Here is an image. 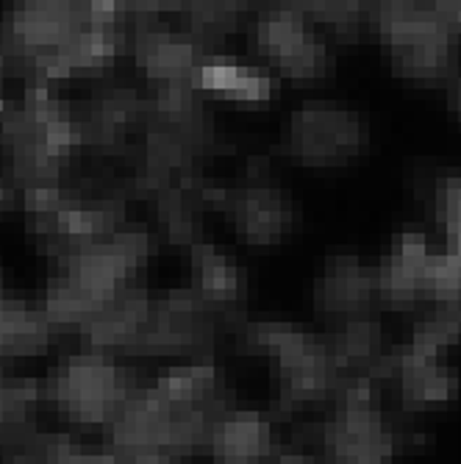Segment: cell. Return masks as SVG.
<instances>
[{
	"mask_svg": "<svg viewBox=\"0 0 461 464\" xmlns=\"http://www.w3.org/2000/svg\"><path fill=\"white\" fill-rule=\"evenodd\" d=\"M131 395L129 372L103 351L67 356L51 378L56 409L78 426H109Z\"/></svg>",
	"mask_w": 461,
	"mask_h": 464,
	"instance_id": "6da1fadb",
	"label": "cell"
},
{
	"mask_svg": "<svg viewBox=\"0 0 461 464\" xmlns=\"http://www.w3.org/2000/svg\"><path fill=\"white\" fill-rule=\"evenodd\" d=\"M379 23L389 39L392 62L400 75L431 81L453 70V39L437 12L403 6L395 12H381Z\"/></svg>",
	"mask_w": 461,
	"mask_h": 464,
	"instance_id": "7a4b0ae2",
	"label": "cell"
},
{
	"mask_svg": "<svg viewBox=\"0 0 461 464\" xmlns=\"http://www.w3.org/2000/svg\"><path fill=\"white\" fill-rule=\"evenodd\" d=\"M364 125L337 103H306L286 131L289 153L306 164H340L364 145Z\"/></svg>",
	"mask_w": 461,
	"mask_h": 464,
	"instance_id": "3957f363",
	"label": "cell"
},
{
	"mask_svg": "<svg viewBox=\"0 0 461 464\" xmlns=\"http://www.w3.org/2000/svg\"><path fill=\"white\" fill-rule=\"evenodd\" d=\"M206 445L215 464H264L273 450V426L259 411H223L208 429Z\"/></svg>",
	"mask_w": 461,
	"mask_h": 464,
	"instance_id": "277c9868",
	"label": "cell"
},
{
	"mask_svg": "<svg viewBox=\"0 0 461 464\" xmlns=\"http://www.w3.org/2000/svg\"><path fill=\"white\" fill-rule=\"evenodd\" d=\"M137 56L142 70L161 83H189V75L195 72L200 56L195 51V42L170 34V31H148L137 42Z\"/></svg>",
	"mask_w": 461,
	"mask_h": 464,
	"instance_id": "5b68a950",
	"label": "cell"
},
{
	"mask_svg": "<svg viewBox=\"0 0 461 464\" xmlns=\"http://www.w3.org/2000/svg\"><path fill=\"white\" fill-rule=\"evenodd\" d=\"M192 292L206 306H228L242 295L236 262L212 245L192 247Z\"/></svg>",
	"mask_w": 461,
	"mask_h": 464,
	"instance_id": "8992f818",
	"label": "cell"
},
{
	"mask_svg": "<svg viewBox=\"0 0 461 464\" xmlns=\"http://www.w3.org/2000/svg\"><path fill=\"white\" fill-rule=\"evenodd\" d=\"M375 289H379V284L356 259H333L317 286V298L325 312L345 314L364 309Z\"/></svg>",
	"mask_w": 461,
	"mask_h": 464,
	"instance_id": "52a82bcc",
	"label": "cell"
},
{
	"mask_svg": "<svg viewBox=\"0 0 461 464\" xmlns=\"http://www.w3.org/2000/svg\"><path fill=\"white\" fill-rule=\"evenodd\" d=\"M236 231L254 245H273L286 231L289 212L273 189H250L234 200Z\"/></svg>",
	"mask_w": 461,
	"mask_h": 464,
	"instance_id": "ba28073f",
	"label": "cell"
},
{
	"mask_svg": "<svg viewBox=\"0 0 461 464\" xmlns=\"http://www.w3.org/2000/svg\"><path fill=\"white\" fill-rule=\"evenodd\" d=\"M400 378V390L411 406H437L447 403L456 395L458 387V375L450 367H442L439 362L423 364V367H408L395 372Z\"/></svg>",
	"mask_w": 461,
	"mask_h": 464,
	"instance_id": "9c48e42d",
	"label": "cell"
},
{
	"mask_svg": "<svg viewBox=\"0 0 461 464\" xmlns=\"http://www.w3.org/2000/svg\"><path fill=\"white\" fill-rule=\"evenodd\" d=\"M306 34L309 31H306L303 14L298 9L278 6V9H270V12H264L259 17V23H256V45H259V53L278 62L289 51H295L306 39Z\"/></svg>",
	"mask_w": 461,
	"mask_h": 464,
	"instance_id": "30bf717a",
	"label": "cell"
},
{
	"mask_svg": "<svg viewBox=\"0 0 461 464\" xmlns=\"http://www.w3.org/2000/svg\"><path fill=\"white\" fill-rule=\"evenodd\" d=\"M281 75L292 78V81H312L320 78L328 70V51L322 45L320 36L306 34V39L295 51H289L286 56L278 59Z\"/></svg>",
	"mask_w": 461,
	"mask_h": 464,
	"instance_id": "8fae6325",
	"label": "cell"
},
{
	"mask_svg": "<svg viewBox=\"0 0 461 464\" xmlns=\"http://www.w3.org/2000/svg\"><path fill=\"white\" fill-rule=\"evenodd\" d=\"M461 340V323L453 320L450 314L439 312L437 317L426 320V323H417L414 325V340L417 345H426V348H445V345H453Z\"/></svg>",
	"mask_w": 461,
	"mask_h": 464,
	"instance_id": "7c38bea8",
	"label": "cell"
},
{
	"mask_svg": "<svg viewBox=\"0 0 461 464\" xmlns=\"http://www.w3.org/2000/svg\"><path fill=\"white\" fill-rule=\"evenodd\" d=\"M437 220L447 234L461 231V181H445L437 192Z\"/></svg>",
	"mask_w": 461,
	"mask_h": 464,
	"instance_id": "4fadbf2b",
	"label": "cell"
},
{
	"mask_svg": "<svg viewBox=\"0 0 461 464\" xmlns=\"http://www.w3.org/2000/svg\"><path fill=\"white\" fill-rule=\"evenodd\" d=\"M278 464H320V461H314L312 456H306V453H281L278 456Z\"/></svg>",
	"mask_w": 461,
	"mask_h": 464,
	"instance_id": "5bb4252c",
	"label": "cell"
},
{
	"mask_svg": "<svg viewBox=\"0 0 461 464\" xmlns=\"http://www.w3.org/2000/svg\"><path fill=\"white\" fill-rule=\"evenodd\" d=\"M6 464H34V461H31V459H28V456L23 453V456H17V459H12V461H6Z\"/></svg>",
	"mask_w": 461,
	"mask_h": 464,
	"instance_id": "9a60e30c",
	"label": "cell"
},
{
	"mask_svg": "<svg viewBox=\"0 0 461 464\" xmlns=\"http://www.w3.org/2000/svg\"><path fill=\"white\" fill-rule=\"evenodd\" d=\"M453 239H456V259L461 262V231H458V234H456Z\"/></svg>",
	"mask_w": 461,
	"mask_h": 464,
	"instance_id": "2e32d148",
	"label": "cell"
},
{
	"mask_svg": "<svg viewBox=\"0 0 461 464\" xmlns=\"http://www.w3.org/2000/svg\"><path fill=\"white\" fill-rule=\"evenodd\" d=\"M456 111L461 114V83H458V87H456Z\"/></svg>",
	"mask_w": 461,
	"mask_h": 464,
	"instance_id": "e0dca14e",
	"label": "cell"
}]
</instances>
